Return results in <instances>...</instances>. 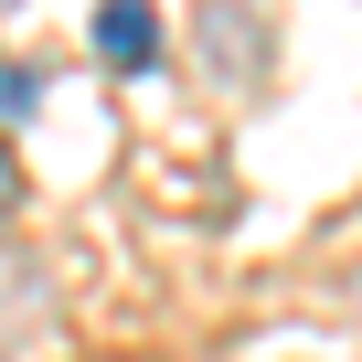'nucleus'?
Returning a JSON list of instances; mask_svg holds the SVG:
<instances>
[{"label":"nucleus","instance_id":"1","mask_svg":"<svg viewBox=\"0 0 362 362\" xmlns=\"http://www.w3.org/2000/svg\"><path fill=\"white\" fill-rule=\"evenodd\" d=\"M96 64H107V75H149V64H160L149 0H96Z\"/></svg>","mask_w":362,"mask_h":362},{"label":"nucleus","instance_id":"2","mask_svg":"<svg viewBox=\"0 0 362 362\" xmlns=\"http://www.w3.org/2000/svg\"><path fill=\"white\" fill-rule=\"evenodd\" d=\"M22 214V160H11V139H0V224Z\"/></svg>","mask_w":362,"mask_h":362}]
</instances>
